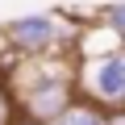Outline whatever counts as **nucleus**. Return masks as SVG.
<instances>
[{"label": "nucleus", "instance_id": "nucleus-1", "mask_svg": "<svg viewBox=\"0 0 125 125\" xmlns=\"http://www.w3.org/2000/svg\"><path fill=\"white\" fill-rule=\"evenodd\" d=\"M13 108L25 121L50 125L58 113H67L79 100L75 88V54H42V58H17L13 71Z\"/></svg>", "mask_w": 125, "mask_h": 125}, {"label": "nucleus", "instance_id": "nucleus-2", "mask_svg": "<svg viewBox=\"0 0 125 125\" xmlns=\"http://www.w3.org/2000/svg\"><path fill=\"white\" fill-rule=\"evenodd\" d=\"M13 58H42V54H62L75 46V25H67L62 13H21L4 21L0 29Z\"/></svg>", "mask_w": 125, "mask_h": 125}, {"label": "nucleus", "instance_id": "nucleus-3", "mask_svg": "<svg viewBox=\"0 0 125 125\" xmlns=\"http://www.w3.org/2000/svg\"><path fill=\"white\" fill-rule=\"evenodd\" d=\"M75 88H79V100H88L104 113H121L125 108V46H117L100 58L75 62Z\"/></svg>", "mask_w": 125, "mask_h": 125}, {"label": "nucleus", "instance_id": "nucleus-4", "mask_svg": "<svg viewBox=\"0 0 125 125\" xmlns=\"http://www.w3.org/2000/svg\"><path fill=\"white\" fill-rule=\"evenodd\" d=\"M50 125H108V113L96 108V104H88V100H75L67 113H58Z\"/></svg>", "mask_w": 125, "mask_h": 125}, {"label": "nucleus", "instance_id": "nucleus-5", "mask_svg": "<svg viewBox=\"0 0 125 125\" xmlns=\"http://www.w3.org/2000/svg\"><path fill=\"white\" fill-rule=\"evenodd\" d=\"M100 25L125 46V0H108V4L100 9Z\"/></svg>", "mask_w": 125, "mask_h": 125}, {"label": "nucleus", "instance_id": "nucleus-6", "mask_svg": "<svg viewBox=\"0 0 125 125\" xmlns=\"http://www.w3.org/2000/svg\"><path fill=\"white\" fill-rule=\"evenodd\" d=\"M13 117H17V108H13V96L4 92V83H0V125H13Z\"/></svg>", "mask_w": 125, "mask_h": 125}, {"label": "nucleus", "instance_id": "nucleus-7", "mask_svg": "<svg viewBox=\"0 0 125 125\" xmlns=\"http://www.w3.org/2000/svg\"><path fill=\"white\" fill-rule=\"evenodd\" d=\"M108 125H125V108L121 113H108Z\"/></svg>", "mask_w": 125, "mask_h": 125}, {"label": "nucleus", "instance_id": "nucleus-8", "mask_svg": "<svg viewBox=\"0 0 125 125\" xmlns=\"http://www.w3.org/2000/svg\"><path fill=\"white\" fill-rule=\"evenodd\" d=\"M13 125H38V121H25V117H13Z\"/></svg>", "mask_w": 125, "mask_h": 125}]
</instances>
